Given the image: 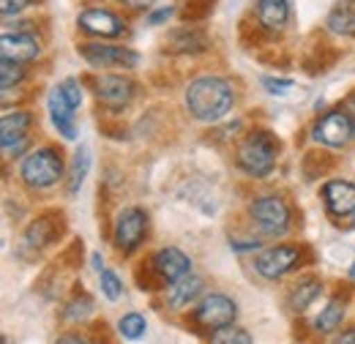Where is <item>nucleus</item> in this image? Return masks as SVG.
Segmentation results:
<instances>
[{
    "label": "nucleus",
    "mask_w": 355,
    "mask_h": 344,
    "mask_svg": "<svg viewBox=\"0 0 355 344\" xmlns=\"http://www.w3.org/2000/svg\"><path fill=\"white\" fill-rule=\"evenodd\" d=\"M235 107L232 85L222 77H197L186 87V110L194 121L202 123H219Z\"/></svg>",
    "instance_id": "nucleus-1"
},
{
    "label": "nucleus",
    "mask_w": 355,
    "mask_h": 344,
    "mask_svg": "<svg viewBox=\"0 0 355 344\" xmlns=\"http://www.w3.org/2000/svg\"><path fill=\"white\" fill-rule=\"evenodd\" d=\"M276 156H279V139L270 131H252L238 145L235 162L246 175L266 178L276 167Z\"/></svg>",
    "instance_id": "nucleus-2"
},
{
    "label": "nucleus",
    "mask_w": 355,
    "mask_h": 344,
    "mask_svg": "<svg viewBox=\"0 0 355 344\" xmlns=\"http://www.w3.org/2000/svg\"><path fill=\"white\" fill-rule=\"evenodd\" d=\"M19 178L31 189H52L63 178V159L55 148H39L22 159Z\"/></svg>",
    "instance_id": "nucleus-3"
},
{
    "label": "nucleus",
    "mask_w": 355,
    "mask_h": 344,
    "mask_svg": "<svg viewBox=\"0 0 355 344\" xmlns=\"http://www.w3.org/2000/svg\"><path fill=\"white\" fill-rule=\"evenodd\" d=\"M249 216L254 221V227L263 232V235H284L290 230V205L276 197V194H266V197H257L252 205H249Z\"/></svg>",
    "instance_id": "nucleus-4"
},
{
    "label": "nucleus",
    "mask_w": 355,
    "mask_h": 344,
    "mask_svg": "<svg viewBox=\"0 0 355 344\" xmlns=\"http://www.w3.org/2000/svg\"><path fill=\"white\" fill-rule=\"evenodd\" d=\"M33 126V118L25 112V110H6L3 118H0V145H3V156L6 159H14V156H22L31 137L28 131Z\"/></svg>",
    "instance_id": "nucleus-5"
},
{
    "label": "nucleus",
    "mask_w": 355,
    "mask_h": 344,
    "mask_svg": "<svg viewBox=\"0 0 355 344\" xmlns=\"http://www.w3.org/2000/svg\"><path fill=\"white\" fill-rule=\"evenodd\" d=\"M148 235V216L142 208H123L115 216V230H112V241L118 246V252L132 255L134 249L145 241Z\"/></svg>",
    "instance_id": "nucleus-6"
},
{
    "label": "nucleus",
    "mask_w": 355,
    "mask_h": 344,
    "mask_svg": "<svg viewBox=\"0 0 355 344\" xmlns=\"http://www.w3.org/2000/svg\"><path fill=\"white\" fill-rule=\"evenodd\" d=\"M80 55L93 69H137L139 55L129 46L115 44H80Z\"/></svg>",
    "instance_id": "nucleus-7"
},
{
    "label": "nucleus",
    "mask_w": 355,
    "mask_h": 344,
    "mask_svg": "<svg viewBox=\"0 0 355 344\" xmlns=\"http://www.w3.org/2000/svg\"><path fill=\"white\" fill-rule=\"evenodd\" d=\"M355 137V121L345 110H331L325 112L317 126H314V139L328 145V148H345Z\"/></svg>",
    "instance_id": "nucleus-8"
},
{
    "label": "nucleus",
    "mask_w": 355,
    "mask_h": 344,
    "mask_svg": "<svg viewBox=\"0 0 355 344\" xmlns=\"http://www.w3.org/2000/svg\"><path fill=\"white\" fill-rule=\"evenodd\" d=\"M235 317H238V306H235V301H230L227 295H219V293L205 295L202 301L197 303V309H194V320H197V325H202V328H208V331H216V328H224V325H232Z\"/></svg>",
    "instance_id": "nucleus-9"
},
{
    "label": "nucleus",
    "mask_w": 355,
    "mask_h": 344,
    "mask_svg": "<svg viewBox=\"0 0 355 344\" xmlns=\"http://www.w3.org/2000/svg\"><path fill=\"white\" fill-rule=\"evenodd\" d=\"M298 262H301V249H298V246H270V249L257 255L254 270H257L263 279H282V276H287Z\"/></svg>",
    "instance_id": "nucleus-10"
},
{
    "label": "nucleus",
    "mask_w": 355,
    "mask_h": 344,
    "mask_svg": "<svg viewBox=\"0 0 355 344\" xmlns=\"http://www.w3.org/2000/svg\"><path fill=\"white\" fill-rule=\"evenodd\" d=\"M77 25L90 33V36H101V39H115L126 31V22L110 11V8H85L80 17H77Z\"/></svg>",
    "instance_id": "nucleus-11"
},
{
    "label": "nucleus",
    "mask_w": 355,
    "mask_h": 344,
    "mask_svg": "<svg viewBox=\"0 0 355 344\" xmlns=\"http://www.w3.org/2000/svg\"><path fill=\"white\" fill-rule=\"evenodd\" d=\"M137 93L134 80L123 77V74H104L96 80V98L104 104V107H112V110H121L126 107Z\"/></svg>",
    "instance_id": "nucleus-12"
},
{
    "label": "nucleus",
    "mask_w": 355,
    "mask_h": 344,
    "mask_svg": "<svg viewBox=\"0 0 355 344\" xmlns=\"http://www.w3.org/2000/svg\"><path fill=\"white\" fill-rule=\"evenodd\" d=\"M150 265H153L156 276H159L162 282H170V284L191 273V259H189V255H183L175 246L159 249V252L153 255V259H150Z\"/></svg>",
    "instance_id": "nucleus-13"
},
{
    "label": "nucleus",
    "mask_w": 355,
    "mask_h": 344,
    "mask_svg": "<svg viewBox=\"0 0 355 344\" xmlns=\"http://www.w3.org/2000/svg\"><path fill=\"white\" fill-rule=\"evenodd\" d=\"M0 55L3 60H11V63H31L42 55V46L31 33H3Z\"/></svg>",
    "instance_id": "nucleus-14"
},
{
    "label": "nucleus",
    "mask_w": 355,
    "mask_h": 344,
    "mask_svg": "<svg viewBox=\"0 0 355 344\" xmlns=\"http://www.w3.org/2000/svg\"><path fill=\"white\" fill-rule=\"evenodd\" d=\"M322 200L331 216L355 214V186L350 180H328L322 186Z\"/></svg>",
    "instance_id": "nucleus-15"
},
{
    "label": "nucleus",
    "mask_w": 355,
    "mask_h": 344,
    "mask_svg": "<svg viewBox=\"0 0 355 344\" xmlns=\"http://www.w3.org/2000/svg\"><path fill=\"white\" fill-rule=\"evenodd\" d=\"M46 110H49V118L55 123L58 134H63L66 139H77V123H74V107L63 98L60 87H55L46 98Z\"/></svg>",
    "instance_id": "nucleus-16"
},
{
    "label": "nucleus",
    "mask_w": 355,
    "mask_h": 344,
    "mask_svg": "<svg viewBox=\"0 0 355 344\" xmlns=\"http://www.w3.org/2000/svg\"><path fill=\"white\" fill-rule=\"evenodd\" d=\"M164 46H167L170 52H178V55H186V52H202V49L208 46V36H205L202 28L186 22V25L175 28V31L167 36Z\"/></svg>",
    "instance_id": "nucleus-17"
},
{
    "label": "nucleus",
    "mask_w": 355,
    "mask_h": 344,
    "mask_svg": "<svg viewBox=\"0 0 355 344\" xmlns=\"http://www.w3.org/2000/svg\"><path fill=\"white\" fill-rule=\"evenodd\" d=\"M200 293H202V279L200 276H183V279H178L173 282L170 287H167V303L180 311V309H186L189 303H194L200 298Z\"/></svg>",
    "instance_id": "nucleus-18"
},
{
    "label": "nucleus",
    "mask_w": 355,
    "mask_h": 344,
    "mask_svg": "<svg viewBox=\"0 0 355 344\" xmlns=\"http://www.w3.org/2000/svg\"><path fill=\"white\" fill-rule=\"evenodd\" d=\"M325 28L336 36H355V0H339L325 17Z\"/></svg>",
    "instance_id": "nucleus-19"
},
{
    "label": "nucleus",
    "mask_w": 355,
    "mask_h": 344,
    "mask_svg": "<svg viewBox=\"0 0 355 344\" xmlns=\"http://www.w3.org/2000/svg\"><path fill=\"white\" fill-rule=\"evenodd\" d=\"M257 19L266 31H282L290 22V0H257Z\"/></svg>",
    "instance_id": "nucleus-20"
},
{
    "label": "nucleus",
    "mask_w": 355,
    "mask_h": 344,
    "mask_svg": "<svg viewBox=\"0 0 355 344\" xmlns=\"http://www.w3.org/2000/svg\"><path fill=\"white\" fill-rule=\"evenodd\" d=\"M320 293H322L320 279L306 276V279H301V282H298V284L290 290V295H287V306H290L293 311H306Z\"/></svg>",
    "instance_id": "nucleus-21"
},
{
    "label": "nucleus",
    "mask_w": 355,
    "mask_h": 344,
    "mask_svg": "<svg viewBox=\"0 0 355 344\" xmlns=\"http://www.w3.org/2000/svg\"><path fill=\"white\" fill-rule=\"evenodd\" d=\"M342 320H345V303L331 301L314 320V328H317V334H334L342 325Z\"/></svg>",
    "instance_id": "nucleus-22"
},
{
    "label": "nucleus",
    "mask_w": 355,
    "mask_h": 344,
    "mask_svg": "<svg viewBox=\"0 0 355 344\" xmlns=\"http://www.w3.org/2000/svg\"><path fill=\"white\" fill-rule=\"evenodd\" d=\"M90 170V150L83 145L77 153H74V162H71V172H69V194H77L83 180L88 178Z\"/></svg>",
    "instance_id": "nucleus-23"
},
{
    "label": "nucleus",
    "mask_w": 355,
    "mask_h": 344,
    "mask_svg": "<svg viewBox=\"0 0 355 344\" xmlns=\"http://www.w3.org/2000/svg\"><path fill=\"white\" fill-rule=\"evenodd\" d=\"M145 331H148V322H145V317L142 314H123L121 320H118V334L123 336V339H129V342H137V339H142L145 336Z\"/></svg>",
    "instance_id": "nucleus-24"
},
{
    "label": "nucleus",
    "mask_w": 355,
    "mask_h": 344,
    "mask_svg": "<svg viewBox=\"0 0 355 344\" xmlns=\"http://www.w3.org/2000/svg\"><path fill=\"white\" fill-rule=\"evenodd\" d=\"M211 11H214V0H183L180 19L189 22V25H197V22L208 19Z\"/></svg>",
    "instance_id": "nucleus-25"
},
{
    "label": "nucleus",
    "mask_w": 355,
    "mask_h": 344,
    "mask_svg": "<svg viewBox=\"0 0 355 344\" xmlns=\"http://www.w3.org/2000/svg\"><path fill=\"white\" fill-rule=\"evenodd\" d=\"M52 235H55V227H52V221L42 216L39 221H33L31 227H28V232H25V243H31V246H46L49 241H52Z\"/></svg>",
    "instance_id": "nucleus-26"
},
{
    "label": "nucleus",
    "mask_w": 355,
    "mask_h": 344,
    "mask_svg": "<svg viewBox=\"0 0 355 344\" xmlns=\"http://www.w3.org/2000/svg\"><path fill=\"white\" fill-rule=\"evenodd\" d=\"M211 344H252V336L238 325H224L211 334Z\"/></svg>",
    "instance_id": "nucleus-27"
},
{
    "label": "nucleus",
    "mask_w": 355,
    "mask_h": 344,
    "mask_svg": "<svg viewBox=\"0 0 355 344\" xmlns=\"http://www.w3.org/2000/svg\"><path fill=\"white\" fill-rule=\"evenodd\" d=\"M22 80H25L22 63H11V60H3L0 63V87H3V93H8L11 87H17Z\"/></svg>",
    "instance_id": "nucleus-28"
},
{
    "label": "nucleus",
    "mask_w": 355,
    "mask_h": 344,
    "mask_svg": "<svg viewBox=\"0 0 355 344\" xmlns=\"http://www.w3.org/2000/svg\"><path fill=\"white\" fill-rule=\"evenodd\" d=\"M98 279H101V293L110 298V301H121V295H123V284H121V279L112 273V270H101L98 273Z\"/></svg>",
    "instance_id": "nucleus-29"
},
{
    "label": "nucleus",
    "mask_w": 355,
    "mask_h": 344,
    "mask_svg": "<svg viewBox=\"0 0 355 344\" xmlns=\"http://www.w3.org/2000/svg\"><path fill=\"white\" fill-rule=\"evenodd\" d=\"M60 93H63V98L77 110L80 104H83V85H80V80H74V77H69V80H63L60 83Z\"/></svg>",
    "instance_id": "nucleus-30"
},
{
    "label": "nucleus",
    "mask_w": 355,
    "mask_h": 344,
    "mask_svg": "<svg viewBox=\"0 0 355 344\" xmlns=\"http://www.w3.org/2000/svg\"><path fill=\"white\" fill-rule=\"evenodd\" d=\"M93 311V301L88 295H83V301H71L69 309H66V320H83Z\"/></svg>",
    "instance_id": "nucleus-31"
},
{
    "label": "nucleus",
    "mask_w": 355,
    "mask_h": 344,
    "mask_svg": "<svg viewBox=\"0 0 355 344\" xmlns=\"http://www.w3.org/2000/svg\"><path fill=\"white\" fill-rule=\"evenodd\" d=\"M31 3L33 0H0V11H3V17H11V14H19Z\"/></svg>",
    "instance_id": "nucleus-32"
},
{
    "label": "nucleus",
    "mask_w": 355,
    "mask_h": 344,
    "mask_svg": "<svg viewBox=\"0 0 355 344\" xmlns=\"http://www.w3.org/2000/svg\"><path fill=\"white\" fill-rule=\"evenodd\" d=\"M173 14H175V8H173V6H162V8L150 11V17H148V25H162V22H167Z\"/></svg>",
    "instance_id": "nucleus-33"
},
{
    "label": "nucleus",
    "mask_w": 355,
    "mask_h": 344,
    "mask_svg": "<svg viewBox=\"0 0 355 344\" xmlns=\"http://www.w3.org/2000/svg\"><path fill=\"white\" fill-rule=\"evenodd\" d=\"M263 85L268 87V93H287L293 87V80H273V77H263Z\"/></svg>",
    "instance_id": "nucleus-34"
},
{
    "label": "nucleus",
    "mask_w": 355,
    "mask_h": 344,
    "mask_svg": "<svg viewBox=\"0 0 355 344\" xmlns=\"http://www.w3.org/2000/svg\"><path fill=\"white\" fill-rule=\"evenodd\" d=\"M55 344H93V342L85 339V336H80V334H69V336H60Z\"/></svg>",
    "instance_id": "nucleus-35"
},
{
    "label": "nucleus",
    "mask_w": 355,
    "mask_h": 344,
    "mask_svg": "<svg viewBox=\"0 0 355 344\" xmlns=\"http://www.w3.org/2000/svg\"><path fill=\"white\" fill-rule=\"evenodd\" d=\"M121 3H126L129 8H150L156 0H121Z\"/></svg>",
    "instance_id": "nucleus-36"
},
{
    "label": "nucleus",
    "mask_w": 355,
    "mask_h": 344,
    "mask_svg": "<svg viewBox=\"0 0 355 344\" xmlns=\"http://www.w3.org/2000/svg\"><path fill=\"white\" fill-rule=\"evenodd\" d=\"M334 344H355V328L345 331V334H342V336H339V339H336Z\"/></svg>",
    "instance_id": "nucleus-37"
},
{
    "label": "nucleus",
    "mask_w": 355,
    "mask_h": 344,
    "mask_svg": "<svg viewBox=\"0 0 355 344\" xmlns=\"http://www.w3.org/2000/svg\"><path fill=\"white\" fill-rule=\"evenodd\" d=\"M345 112H347V115H350V118L355 121V93L350 96V98H347V104H345Z\"/></svg>",
    "instance_id": "nucleus-38"
},
{
    "label": "nucleus",
    "mask_w": 355,
    "mask_h": 344,
    "mask_svg": "<svg viewBox=\"0 0 355 344\" xmlns=\"http://www.w3.org/2000/svg\"><path fill=\"white\" fill-rule=\"evenodd\" d=\"M101 265H104V262H101V257H98V255H93V268H96V270H98V273H101V270H104V268H101Z\"/></svg>",
    "instance_id": "nucleus-39"
},
{
    "label": "nucleus",
    "mask_w": 355,
    "mask_h": 344,
    "mask_svg": "<svg viewBox=\"0 0 355 344\" xmlns=\"http://www.w3.org/2000/svg\"><path fill=\"white\" fill-rule=\"evenodd\" d=\"M350 276L355 279V262H353V268H350Z\"/></svg>",
    "instance_id": "nucleus-40"
},
{
    "label": "nucleus",
    "mask_w": 355,
    "mask_h": 344,
    "mask_svg": "<svg viewBox=\"0 0 355 344\" xmlns=\"http://www.w3.org/2000/svg\"><path fill=\"white\" fill-rule=\"evenodd\" d=\"M3 344H8V336H3Z\"/></svg>",
    "instance_id": "nucleus-41"
}]
</instances>
